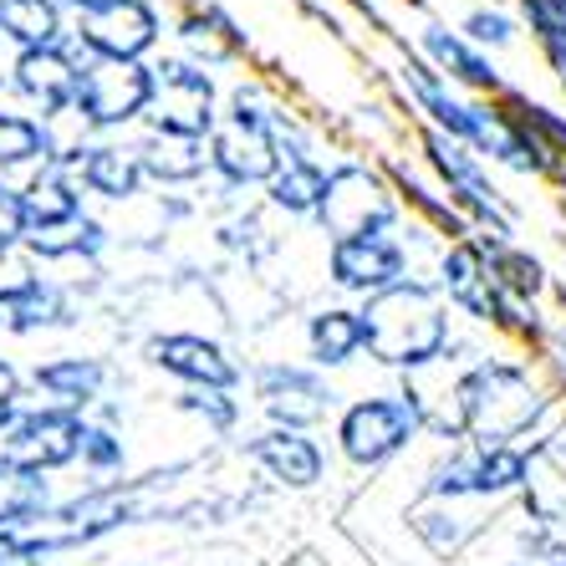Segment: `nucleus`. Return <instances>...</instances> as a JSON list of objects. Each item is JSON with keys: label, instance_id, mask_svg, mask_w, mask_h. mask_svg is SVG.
<instances>
[{"label": "nucleus", "instance_id": "1", "mask_svg": "<svg viewBox=\"0 0 566 566\" xmlns=\"http://www.w3.org/2000/svg\"><path fill=\"white\" fill-rule=\"evenodd\" d=\"M444 388L423 394V413H429V439L434 444H526L536 449L552 434L566 413V398L556 394L541 363H531V353L521 347H485L480 357L460 363V368L429 373Z\"/></svg>", "mask_w": 566, "mask_h": 566}, {"label": "nucleus", "instance_id": "2", "mask_svg": "<svg viewBox=\"0 0 566 566\" xmlns=\"http://www.w3.org/2000/svg\"><path fill=\"white\" fill-rule=\"evenodd\" d=\"M357 316L368 337V363L403 382H419L439 368H460L485 353L474 347V337H464V322L449 312L429 276H409L373 302H357Z\"/></svg>", "mask_w": 566, "mask_h": 566}, {"label": "nucleus", "instance_id": "3", "mask_svg": "<svg viewBox=\"0 0 566 566\" xmlns=\"http://www.w3.org/2000/svg\"><path fill=\"white\" fill-rule=\"evenodd\" d=\"M327 429L332 460H343L353 474L373 480L429 439V413H423L419 388L398 378L388 388H363V394L343 398V409L332 413Z\"/></svg>", "mask_w": 566, "mask_h": 566}, {"label": "nucleus", "instance_id": "4", "mask_svg": "<svg viewBox=\"0 0 566 566\" xmlns=\"http://www.w3.org/2000/svg\"><path fill=\"white\" fill-rule=\"evenodd\" d=\"M281 113H286V103L276 97L271 82L240 77L224 93L214 133L205 138V154H210V179L205 185L224 189V195H235V199L271 185V174L281 169V144H276Z\"/></svg>", "mask_w": 566, "mask_h": 566}, {"label": "nucleus", "instance_id": "5", "mask_svg": "<svg viewBox=\"0 0 566 566\" xmlns=\"http://www.w3.org/2000/svg\"><path fill=\"white\" fill-rule=\"evenodd\" d=\"M536 449L526 444H439L434 460L419 474V495L413 501H454V505H485V511H505L521 501V490L531 480Z\"/></svg>", "mask_w": 566, "mask_h": 566}, {"label": "nucleus", "instance_id": "6", "mask_svg": "<svg viewBox=\"0 0 566 566\" xmlns=\"http://www.w3.org/2000/svg\"><path fill=\"white\" fill-rule=\"evenodd\" d=\"M413 144H419V164L423 174L444 189V199L464 214L470 235L485 240H521V210L505 199L501 179L480 154H470L464 144L444 138L434 128H419L413 123Z\"/></svg>", "mask_w": 566, "mask_h": 566}, {"label": "nucleus", "instance_id": "7", "mask_svg": "<svg viewBox=\"0 0 566 566\" xmlns=\"http://www.w3.org/2000/svg\"><path fill=\"white\" fill-rule=\"evenodd\" d=\"M245 388H251L255 413H261L265 423H276V429L322 434L332 423V413L343 409L337 378L312 368L306 357H261V363L245 368Z\"/></svg>", "mask_w": 566, "mask_h": 566}, {"label": "nucleus", "instance_id": "8", "mask_svg": "<svg viewBox=\"0 0 566 566\" xmlns=\"http://www.w3.org/2000/svg\"><path fill=\"white\" fill-rule=\"evenodd\" d=\"M322 240L332 235H403L409 230V210L398 205L388 174L378 169V158H332V195L316 214Z\"/></svg>", "mask_w": 566, "mask_h": 566}, {"label": "nucleus", "instance_id": "9", "mask_svg": "<svg viewBox=\"0 0 566 566\" xmlns=\"http://www.w3.org/2000/svg\"><path fill=\"white\" fill-rule=\"evenodd\" d=\"M148 113H144V133H169V138H195L205 144L220 123L224 107V87L214 72L195 66L179 52H158L148 62Z\"/></svg>", "mask_w": 566, "mask_h": 566}, {"label": "nucleus", "instance_id": "10", "mask_svg": "<svg viewBox=\"0 0 566 566\" xmlns=\"http://www.w3.org/2000/svg\"><path fill=\"white\" fill-rule=\"evenodd\" d=\"M148 62H97L82 56L77 93H72V123L82 138H128L144 128L148 113Z\"/></svg>", "mask_w": 566, "mask_h": 566}, {"label": "nucleus", "instance_id": "11", "mask_svg": "<svg viewBox=\"0 0 566 566\" xmlns=\"http://www.w3.org/2000/svg\"><path fill=\"white\" fill-rule=\"evenodd\" d=\"M409 276H423L409 251V230L403 235H332L322 245V281L337 291V302H373Z\"/></svg>", "mask_w": 566, "mask_h": 566}, {"label": "nucleus", "instance_id": "12", "mask_svg": "<svg viewBox=\"0 0 566 566\" xmlns=\"http://www.w3.org/2000/svg\"><path fill=\"white\" fill-rule=\"evenodd\" d=\"M169 41V11L158 0H107L72 15V46L97 62H154Z\"/></svg>", "mask_w": 566, "mask_h": 566}, {"label": "nucleus", "instance_id": "13", "mask_svg": "<svg viewBox=\"0 0 566 566\" xmlns=\"http://www.w3.org/2000/svg\"><path fill=\"white\" fill-rule=\"evenodd\" d=\"M144 368L169 378L174 388H245V363L235 347L195 327H158L144 337Z\"/></svg>", "mask_w": 566, "mask_h": 566}, {"label": "nucleus", "instance_id": "14", "mask_svg": "<svg viewBox=\"0 0 566 566\" xmlns=\"http://www.w3.org/2000/svg\"><path fill=\"white\" fill-rule=\"evenodd\" d=\"M82 434H87V419L66 409H46V403H27L15 413V423L0 434V464L15 474H36V480H52V474L72 470L82 454Z\"/></svg>", "mask_w": 566, "mask_h": 566}, {"label": "nucleus", "instance_id": "15", "mask_svg": "<svg viewBox=\"0 0 566 566\" xmlns=\"http://www.w3.org/2000/svg\"><path fill=\"white\" fill-rule=\"evenodd\" d=\"M240 454L261 474L271 490H286V495H312L332 480V444L322 434H306V429H276V423H261L255 434L240 439Z\"/></svg>", "mask_w": 566, "mask_h": 566}, {"label": "nucleus", "instance_id": "16", "mask_svg": "<svg viewBox=\"0 0 566 566\" xmlns=\"http://www.w3.org/2000/svg\"><path fill=\"white\" fill-rule=\"evenodd\" d=\"M52 164H62L82 185V195L97 205H138L148 189L144 164H138V144L133 138H62Z\"/></svg>", "mask_w": 566, "mask_h": 566}, {"label": "nucleus", "instance_id": "17", "mask_svg": "<svg viewBox=\"0 0 566 566\" xmlns=\"http://www.w3.org/2000/svg\"><path fill=\"white\" fill-rule=\"evenodd\" d=\"M409 52L419 56L429 72H439L449 87H460L464 97H490V103H495V97L511 87L501 56H490V52H480L474 41H464L444 15H423Z\"/></svg>", "mask_w": 566, "mask_h": 566}, {"label": "nucleus", "instance_id": "18", "mask_svg": "<svg viewBox=\"0 0 566 566\" xmlns=\"http://www.w3.org/2000/svg\"><path fill=\"white\" fill-rule=\"evenodd\" d=\"M77 66L82 52L72 41L41 46V52H11L6 56V93L15 97V107L36 113L41 123H66L72 93H77Z\"/></svg>", "mask_w": 566, "mask_h": 566}, {"label": "nucleus", "instance_id": "19", "mask_svg": "<svg viewBox=\"0 0 566 566\" xmlns=\"http://www.w3.org/2000/svg\"><path fill=\"white\" fill-rule=\"evenodd\" d=\"M113 382H118V368L113 357L103 353H52L31 363L27 373V394L31 403H46V409H66V413H87L113 398Z\"/></svg>", "mask_w": 566, "mask_h": 566}, {"label": "nucleus", "instance_id": "20", "mask_svg": "<svg viewBox=\"0 0 566 566\" xmlns=\"http://www.w3.org/2000/svg\"><path fill=\"white\" fill-rule=\"evenodd\" d=\"M174 52L189 56L205 72H230L251 56V31L224 11L220 0H189L179 15H169Z\"/></svg>", "mask_w": 566, "mask_h": 566}, {"label": "nucleus", "instance_id": "21", "mask_svg": "<svg viewBox=\"0 0 566 566\" xmlns=\"http://www.w3.org/2000/svg\"><path fill=\"white\" fill-rule=\"evenodd\" d=\"M501 511H485V505H454V501H413L403 511V531L419 541L423 552L434 556V562L454 566L480 546L490 541Z\"/></svg>", "mask_w": 566, "mask_h": 566}, {"label": "nucleus", "instance_id": "22", "mask_svg": "<svg viewBox=\"0 0 566 566\" xmlns=\"http://www.w3.org/2000/svg\"><path fill=\"white\" fill-rule=\"evenodd\" d=\"M302 353L312 368H322L327 378L368 363V337H363V316L353 302H316L302 316Z\"/></svg>", "mask_w": 566, "mask_h": 566}, {"label": "nucleus", "instance_id": "23", "mask_svg": "<svg viewBox=\"0 0 566 566\" xmlns=\"http://www.w3.org/2000/svg\"><path fill=\"white\" fill-rule=\"evenodd\" d=\"M82 322V296L72 281L56 271H36L15 291L11 306H0V332L6 337H46V332H72Z\"/></svg>", "mask_w": 566, "mask_h": 566}, {"label": "nucleus", "instance_id": "24", "mask_svg": "<svg viewBox=\"0 0 566 566\" xmlns=\"http://www.w3.org/2000/svg\"><path fill=\"white\" fill-rule=\"evenodd\" d=\"M113 245H118V235L93 210L66 224H46V230H27L21 235V255L31 265H41V271H56V265H103Z\"/></svg>", "mask_w": 566, "mask_h": 566}, {"label": "nucleus", "instance_id": "25", "mask_svg": "<svg viewBox=\"0 0 566 566\" xmlns=\"http://www.w3.org/2000/svg\"><path fill=\"white\" fill-rule=\"evenodd\" d=\"M327 195H332V158H281V169L261 189V210L286 224H316Z\"/></svg>", "mask_w": 566, "mask_h": 566}, {"label": "nucleus", "instance_id": "26", "mask_svg": "<svg viewBox=\"0 0 566 566\" xmlns=\"http://www.w3.org/2000/svg\"><path fill=\"white\" fill-rule=\"evenodd\" d=\"M138 164H144L148 189L158 195H199L210 179V154L195 138H169V133H138Z\"/></svg>", "mask_w": 566, "mask_h": 566}, {"label": "nucleus", "instance_id": "27", "mask_svg": "<svg viewBox=\"0 0 566 566\" xmlns=\"http://www.w3.org/2000/svg\"><path fill=\"white\" fill-rule=\"evenodd\" d=\"M480 245H485L490 281H495L501 296H511L521 306H546V296L556 291V276L536 251H526L521 240H485V235H480Z\"/></svg>", "mask_w": 566, "mask_h": 566}, {"label": "nucleus", "instance_id": "28", "mask_svg": "<svg viewBox=\"0 0 566 566\" xmlns=\"http://www.w3.org/2000/svg\"><path fill=\"white\" fill-rule=\"evenodd\" d=\"M15 199H21V220L27 230H46V224H66L87 214V195L62 164H41L31 169L21 185H15Z\"/></svg>", "mask_w": 566, "mask_h": 566}, {"label": "nucleus", "instance_id": "29", "mask_svg": "<svg viewBox=\"0 0 566 566\" xmlns=\"http://www.w3.org/2000/svg\"><path fill=\"white\" fill-rule=\"evenodd\" d=\"M56 148H62L56 123H41L27 107L0 103V179H6V174H21V179H27L31 169L52 164Z\"/></svg>", "mask_w": 566, "mask_h": 566}, {"label": "nucleus", "instance_id": "30", "mask_svg": "<svg viewBox=\"0 0 566 566\" xmlns=\"http://www.w3.org/2000/svg\"><path fill=\"white\" fill-rule=\"evenodd\" d=\"M72 41V15L62 0H0V46L11 52H41Z\"/></svg>", "mask_w": 566, "mask_h": 566}, {"label": "nucleus", "instance_id": "31", "mask_svg": "<svg viewBox=\"0 0 566 566\" xmlns=\"http://www.w3.org/2000/svg\"><path fill=\"white\" fill-rule=\"evenodd\" d=\"M174 413L199 423L210 439H235L245 423V398L230 388H179L174 394Z\"/></svg>", "mask_w": 566, "mask_h": 566}, {"label": "nucleus", "instance_id": "32", "mask_svg": "<svg viewBox=\"0 0 566 566\" xmlns=\"http://www.w3.org/2000/svg\"><path fill=\"white\" fill-rule=\"evenodd\" d=\"M449 27L460 31L464 41H474L480 52H490V56H505V52H515L521 46V21H515V11L511 6H501V0H470Z\"/></svg>", "mask_w": 566, "mask_h": 566}, {"label": "nucleus", "instance_id": "33", "mask_svg": "<svg viewBox=\"0 0 566 566\" xmlns=\"http://www.w3.org/2000/svg\"><path fill=\"white\" fill-rule=\"evenodd\" d=\"M521 515H526L531 526L552 531V536L566 541V474L556 470V464H546L536 454V464H531V480L526 490H521Z\"/></svg>", "mask_w": 566, "mask_h": 566}, {"label": "nucleus", "instance_id": "34", "mask_svg": "<svg viewBox=\"0 0 566 566\" xmlns=\"http://www.w3.org/2000/svg\"><path fill=\"white\" fill-rule=\"evenodd\" d=\"M521 31H531L541 62L552 66V77H566V0H515L511 6Z\"/></svg>", "mask_w": 566, "mask_h": 566}, {"label": "nucleus", "instance_id": "35", "mask_svg": "<svg viewBox=\"0 0 566 566\" xmlns=\"http://www.w3.org/2000/svg\"><path fill=\"white\" fill-rule=\"evenodd\" d=\"M87 485H107V480H128V434L113 423H93L82 434V454H77Z\"/></svg>", "mask_w": 566, "mask_h": 566}, {"label": "nucleus", "instance_id": "36", "mask_svg": "<svg viewBox=\"0 0 566 566\" xmlns=\"http://www.w3.org/2000/svg\"><path fill=\"white\" fill-rule=\"evenodd\" d=\"M501 531H505L501 566H566V541L531 526L526 515H501Z\"/></svg>", "mask_w": 566, "mask_h": 566}, {"label": "nucleus", "instance_id": "37", "mask_svg": "<svg viewBox=\"0 0 566 566\" xmlns=\"http://www.w3.org/2000/svg\"><path fill=\"white\" fill-rule=\"evenodd\" d=\"M56 501V485L52 480H36V474H15L0 464V536H6V526H15L21 515H31L36 505Z\"/></svg>", "mask_w": 566, "mask_h": 566}, {"label": "nucleus", "instance_id": "38", "mask_svg": "<svg viewBox=\"0 0 566 566\" xmlns=\"http://www.w3.org/2000/svg\"><path fill=\"white\" fill-rule=\"evenodd\" d=\"M27 403H31V394H27V373H21V368L11 363V357L0 353V434L11 429L15 413L27 409Z\"/></svg>", "mask_w": 566, "mask_h": 566}, {"label": "nucleus", "instance_id": "39", "mask_svg": "<svg viewBox=\"0 0 566 566\" xmlns=\"http://www.w3.org/2000/svg\"><path fill=\"white\" fill-rule=\"evenodd\" d=\"M536 353H541V373H546V382L566 398V322H552V327H546V337H541Z\"/></svg>", "mask_w": 566, "mask_h": 566}, {"label": "nucleus", "instance_id": "40", "mask_svg": "<svg viewBox=\"0 0 566 566\" xmlns=\"http://www.w3.org/2000/svg\"><path fill=\"white\" fill-rule=\"evenodd\" d=\"M21 235H27V220H21V199H15V185L0 179V255L21 251Z\"/></svg>", "mask_w": 566, "mask_h": 566}, {"label": "nucleus", "instance_id": "41", "mask_svg": "<svg viewBox=\"0 0 566 566\" xmlns=\"http://www.w3.org/2000/svg\"><path fill=\"white\" fill-rule=\"evenodd\" d=\"M41 265H31L21 251H11V255H0V306H11L15 302V291L27 286L31 276H36Z\"/></svg>", "mask_w": 566, "mask_h": 566}, {"label": "nucleus", "instance_id": "42", "mask_svg": "<svg viewBox=\"0 0 566 566\" xmlns=\"http://www.w3.org/2000/svg\"><path fill=\"white\" fill-rule=\"evenodd\" d=\"M536 454H541V460H546V464H556V470L566 474V413H562V423H556L552 434H546V439H541V444H536Z\"/></svg>", "mask_w": 566, "mask_h": 566}, {"label": "nucleus", "instance_id": "43", "mask_svg": "<svg viewBox=\"0 0 566 566\" xmlns=\"http://www.w3.org/2000/svg\"><path fill=\"white\" fill-rule=\"evenodd\" d=\"M0 566H52V562H41L31 552H15V546H0Z\"/></svg>", "mask_w": 566, "mask_h": 566}, {"label": "nucleus", "instance_id": "44", "mask_svg": "<svg viewBox=\"0 0 566 566\" xmlns=\"http://www.w3.org/2000/svg\"><path fill=\"white\" fill-rule=\"evenodd\" d=\"M97 6H107V0H62L66 15H82V11H97Z\"/></svg>", "mask_w": 566, "mask_h": 566}, {"label": "nucleus", "instance_id": "45", "mask_svg": "<svg viewBox=\"0 0 566 566\" xmlns=\"http://www.w3.org/2000/svg\"><path fill=\"white\" fill-rule=\"evenodd\" d=\"M552 185H556V195H562V205H566V174L562 179H552Z\"/></svg>", "mask_w": 566, "mask_h": 566}, {"label": "nucleus", "instance_id": "46", "mask_svg": "<svg viewBox=\"0 0 566 566\" xmlns=\"http://www.w3.org/2000/svg\"><path fill=\"white\" fill-rule=\"evenodd\" d=\"M556 87H562V93H566V77H556Z\"/></svg>", "mask_w": 566, "mask_h": 566}, {"label": "nucleus", "instance_id": "47", "mask_svg": "<svg viewBox=\"0 0 566 566\" xmlns=\"http://www.w3.org/2000/svg\"><path fill=\"white\" fill-rule=\"evenodd\" d=\"M0 87H6V72H0Z\"/></svg>", "mask_w": 566, "mask_h": 566}]
</instances>
